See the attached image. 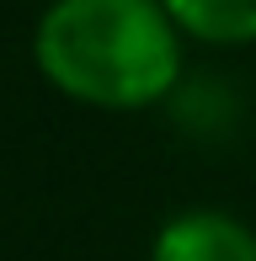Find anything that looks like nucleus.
<instances>
[{"instance_id": "1", "label": "nucleus", "mask_w": 256, "mask_h": 261, "mask_svg": "<svg viewBox=\"0 0 256 261\" xmlns=\"http://www.w3.org/2000/svg\"><path fill=\"white\" fill-rule=\"evenodd\" d=\"M182 38L160 0H48L32 27V64L80 107L144 112L176 91Z\"/></svg>"}, {"instance_id": "2", "label": "nucleus", "mask_w": 256, "mask_h": 261, "mask_svg": "<svg viewBox=\"0 0 256 261\" xmlns=\"http://www.w3.org/2000/svg\"><path fill=\"white\" fill-rule=\"evenodd\" d=\"M149 261H256V229L224 208H182L160 224Z\"/></svg>"}, {"instance_id": "3", "label": "nucleus", "mask_w": 256, "mask_h": 261, "mask_svg": "<svg viewBox=\"0 0 256 261\" xmlns=\"http://www.w3.org/2000/svg\"><path fill=\"white\" fill-rule=\"evenodd\" d=\"M187 38L208 48H240L256 43V0H160Z\"/></svg>"}]
</instances>
